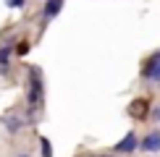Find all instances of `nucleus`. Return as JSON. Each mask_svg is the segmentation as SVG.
<instances>
[{"mask_svg": "<svg viewBox=\"0 0 160 157\" xmlns=\"http://www.w3.org/2000/svg\"><path fill=\"white\" fill-rule=\"evenodd\" d=\"M139 147H142L144 152H160V134L144 136V141H139Z\"/></svg>", "mask_w": 160, "mask_h": 157, "instance_id": "nucleus-5", "label": "nucleus"}, {"mask_svg": "<svg viewBox=\"0 0 160 157\" xmlns=\"http://www.w3.org/2000/svg\"><path fill=\"white\" fill-rule=\"evenodd\" d=\"M18 157H29V155H18Z\"/></svg>", "mask_w": 160, "mask_h": 157, "instance_id": "nucleus-12", "label": "nucleus"}, {"mask_svg": "<svg viewBox=\"0 0 160 157\" xmlns=\"http://www.w3.org/2000/svg\"><path fill=\"white\" fill-rule=\"evenodd\" d=\"M126 113L134 118V121H144V118H147V113H150V102L144 100V97H137V100L129 105V110H126Z\"/></svg>", "mask_w": 160, "mask_h": 157, "instance_id": "nucleus-2", "label": "nucleus"}, {"mask_svg": "<svg viewBox=\"0 0 160 157\" xmlns=\"http://www.w3.org/2000/svg\"><path fill=\"white\" fill-rule=\"evenodd\" d=\"M8 47H3V50H0V65H5V63H8Z\"/></svg>", "mask_w": 160, "mask_h": 157, "instance_id": "nucleus-9", "label": "nucleus"}, {"mask_svg": "<svg viewBox=\"0 0 160 157\" xmlns=\"http://www.w3.org/2000/svg\"><path fill=\"white\" fill-rule=\"evenodd\" d=\"M142 76H144V78H158V81H160V52L150 58V63L144 65Z\"/></svg>", "mask_w": 160, "mask_h": 157, "instance_id": "nucleus-3", "label": "nucleus"}, {"mask_svg": "<svg viewBox=\"0 0 160 157\" xmlns=\"http://www.w3.org/2000/svg\"><path fill=\"white\" fill-rule=\"evenodd\" d=\"M26 50H29V45H18V47H16V52H18V55H24Z\"/></svg>", "mask_w": 160, "mask_h": 157, "instance_id": "nucleus-11", "label": "nucleus"}, {"mask_svg": "<svg viewBox=\"0 0 160 157\" xmlns=\"http://www.w3.org/2000/svg\"><path fill=\"white\" fill-rule=\"evenodd\" d=\"M21 123L24 121H18V118H5V128H8V131H18V128H21Z\"/></svg>", "mask_w": 160, "mask_h": 157, "instance_id": "nucleus-8", "label": "nucleus"}, {"mask_svg": "<svg viewBox=\"0 0 160 157\" xmlns=\"http://www.w3.org/2000/svg\"><path fill=\"white\" fill-rule=\"evenodd\" d=\"M11 8H24V0H5Z\"/></svg>", "mask_w": 160, "mask_h": 157, "instance_id": "nucleus-10", "label": "nucleus"}, {"mask_svg": "<svg viewBox=\"0 0 160 157\" xmlns=\"http://www.w3.org/2000/svg\"><path fill=\"white\" fill-rule=\"evenodd\" d=\"M61 8H63V0H48V5H45V18H55Z\"/></svg>", "mask_w": 160, "mask_h": 157, "instance_id": "nucleus-6", "label": "nucleus"}, {"mask_svg": "<svg viewBox=\"0 0 160 157\" xmlns=\"http://www.w3.org/2000/svg\"><path fill=\"white\" fill-rule=\"evenodd\" d=\"M26 100H29V107L37 110V105L42 102V71L37 65L29 68V89H26Z\"/></svg>", "mask_w": 160, "mask_h": 157, "instance_id": "nucleus-1", "label": "nucleus"}, {"mask_svg": "<svg viewBox=\"0 0 160 157\" xmlns=\"http://www.w3.org/2000/svg\"><path fill=\"white\" fill-rule=\"evenodd\" d=\"M39 149H42V157H52V147H50V139H39Z\"/></svg>", "mask_w": 160, "mask_h": 157, "instance_id": "nucleus-7", "label": "nucleus"}, {"mask_svg": "<svg viewBox=\"0 0 160 157\" xmlns=\"http://www.w3.org/2000/svg\"><path fill=\"white\" fill-rule=\"evenodd\" d=\"M137 147H139V144H137V136H134V134H126L123 139L116 144V152H134Z\"/></svg>", "mask_w": 160, "mask_h": 157, "instance_id": "nucleus-4", "label": "nucleus"}]
</instances>
